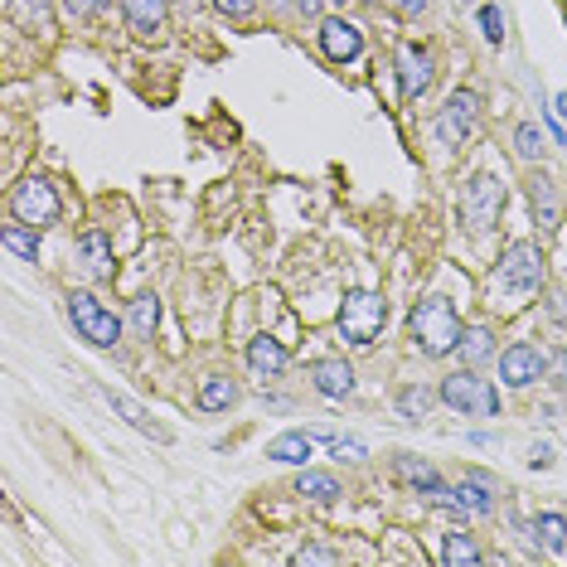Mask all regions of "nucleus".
<instances>
[{
	"label": "nucleus",
	"instance_id": "nucleus-1",
	"mask_svg": "<svg viewBox=\"0 0 567 567\" xmlns=\"http://www.w3.org/2000/svg\"><path fill=\"white\" fill-rule=\"evenodd\" d=\"M408 335L427 359H446V354L461 349L466 325H461V315H456V306H451L446 296H422L408 315Z\"/></svg>",
	"mask_w": 567,
	"mask_h": 567
},
{
	"label": "nucleus",
	"instance_id": "nucleus-2",
	"mask_svg": "<svg viewBox=\"0 0 567 567\" xmlns=\"http://www.w3.org/2000/svg\"><path fill=\"white\" fill-rule=\"evenodd\" d=\"M383 320H388V301L378 291H349L345 306H340V340L354 349H369L383 335Z\"/></svg>",
	"mask_w": 567,
	"mask_h": 567
},
{
	"label": "nucleus",
	"instance_id": "nucleus-3",
	"mask_svg": "<svg viewBox=\"0 0 567 567\" xmlns=\"http://www.w3.org/2000/svg\"><path fill=\"white\" fill-rule=\"evenodd\" d=\"M490 282H495L500 296H529V291H538L543 286V252H538V243H529V238L509 243Z\"/></svg>",
	"mask_w": 567,
	"mask_h": 567
},
{
	"label": "nucleus",
	"instance_id": "nucleus-4",
	"mask_svg": "<svg viewBox=\"0 0 567 567\" xmlns=\"http://www.w3.org/2000/svg\"><path fill=\"white\" fill-rule=\"evenodd\" d=\"M437 393H441V403L456 408L461 417H500V388H495L490 378H480L475 369L446 374Z\"/></svg>",
	"mask_w": 567,
	"mask_h": 567
},
{
	"label": "nucleus",
	"instance_id": "nucleus-5",
	"mask_svg": "<svg viewBox=\"0 0 567 567\" xmlns=\"http://www.w3.org/2000/svg\"><path fill=\"white\" fill-rule=\"evenodd\" d=\"M68 320H73V330L97 349H112L117 340H122V330H126L122 315L107 311L93 291H73V296H68Z\"/></svg>",
	"mask_w": 567,
	"mask_h": 567
},
{
	"label": "nucleus",
	"instance_id": "nucleus-6",
	"mask_svg": "<svg viewBox=\"0 0 567 567\" xmlns=\"http://www.w3.org/2000/svg\"><path fill=\"white\" fill-rule=\"evenodd\" d=\"M504 214V180L500 175H475L466 194H461V223L471 228L475 238H485Z\"/></svg>",
	"mask_w": 567,
	"mask_h": 567
},
{
	"label": "nucleus",
	"instance_id": "nucleus-7",
	"mask_svg": "<svg viewBox=\"0 0 567 567\" xmlns=\"http://www.w3.org/2000/svg\"><path fill=\"white\" fill-rule=\"evenodd\" d=\"M10 214L20 223H30V228H49V223H59L63 204H59V189L49 185L44 175H30V180H20L15 194H10Z\"/></svg>",
	"mask_w": 567,
	"mask_h": 567
},
{
	"label": "nucleus",
	"instance_id": "nucleus-8",
	"mask_svg": "<svg viewBox=\"0 0 567 567\" xmlns=\"http://www.w3.org/2000/svg\"><path fill=\"white\" fill-rule=\"evenodd\" d=\"M475 131H480V93H471V88H456V93L446 97V107L437 112L441 146H466Z\"/></svg>",
	"mask_w": 567,
	"mask_h": 567
},
{
	"label": "nucleus",
	"instance_id": "nucleus-9",
	"mask_svg": "<svg viewBox=\"0 0 567 567\" xmlns=\"http://www.w3.org/2000/svg\"><path fill=\"white\" fill-rule=\"evenodd\" d=\"M315 34H320V54L330 63H354L364 54V30L354 20H345V15H325Z\"/></svg>",
	"mask_w": 567,
	"mask_h": 567
},
{
	"label": "nucleus",
	"instance_id": "nucleus-10",
	"mask_svg": "<svg viewBox=\"0 0 567 567\" xmlns=\"http://www.w3.org/2000/svg\"><path fill=\"white\" fill-rule=\"evenodd\" d=\"M500 378L509 388H529L538 378H548V354L534 349L529 340H514V345L500 354Z\"/></svg>",
	"mask_w": 567,
	"mask_h": 567
},
{
	"label": "nucleus",
	"instance_id": "nucleus-11",
	"mask_svg": "<svg viewBox=\"0 0 567 567\" xmlns=\"http://www.w3.org/2000/svg\"><path fill=\"white\" fill-rule=\"evenodd\" d=\"M432 83H437V63H432V54H427L422 44H403V49H398V88H403V97L417 102Z\"/></svg>",
	"mask_w": 567,
	"mask_h": 567
},
{
	"label": "nucleus",
	"instance_id": "nucleus-12",
	"mask_svg": "<svg viewBox=\"0 0 567 567\" xmlns=\"http://www.w3.org/2000/svg\"><path fill=\"white\" fill-rule=\"evenodd\" d=\"M107 403H112V412H117V417H122L126 427H136V432H141V437L160 441V446H165V441H175V432H170V427H165V422H156V417H151V412L141 408V403H136V398H126V393H112V388H107Z\"/></svg>",
	"mask_w": 567,
	"mask_h": 567
},
{
	"label": "nucleus",
	"instance_id": "nucleus-13",
	"mask_svg": "<svg viewBox=\"0 0 567 567\" xmlns=\"http://www.w3.org/2000/svg\"><path fill=\"white\" fill-rule=\"evenodd\" d=\"M311 383L320 398H349L354 393V369H349V359H315Z\"/></svg>",
	"mask_w": 567,
	"mask_h": 567
},
{
	"label": "nucleus",
	"instance_id": "nucleus-14",
	"mask_svg": "<svg viewBox=\"0 0 567 567\" xmlns=\"http://www.w3.org/2000/svg\"><path fill=\"white\" fill-rule=\"evenodd\" d=\"M286 364H291V354H286L282 340H272V335H257L248 340V369L262 378H282Z\"/></svg>",
	"mask_w": 567,
	"mask_h": 567
},
{
	"label": "nucleus",
	"instance_id": "nucleus-15",
	"mask_svg": "<svg viewBox=\"0 0 567 567\" xmlns=\"http://www.w3.org/2000/svg\"><path fill=\"white\" fill-rule=\"evenodd\" d=\"M393 475L403 480V485H412L417 495H437L441 490V475L432 461H422V456H412V451H403L398 461H393Z\"/></svg>",
	"mask_w": 567,
	"mask_h": 567
},
{
	"label": "nucleus",
	"instance_id": "nucleus-16",
	"mask_svg": "<svg viewBox=\"0 0 567 567\" xmlns=\"http://www.w3.org/2000/svg\"><path fill=\"white\" fill-rule=\"evenodd\" d=\"M315 451V432H282V437L267 441V456L282 461V466H306Z\"/></svg>",
	"mask_w": 567,
	"mask_h": 567
},
{
	"label": "nucleus",
	"instance_id": "nucleus-17",
	"mask_svg": "<svg viewBox=\"0 0 567 567\" xmlns=\"http://www.w3.org/2000/svg\"><path fill=\"white\" fill-rule=\"evenodd\" d=\"M122 15L141 39H151V34L165 30V0H122Z\"/></svg>",
	"mask_w": 567,
	"mask_h": 567
},
{
	"label": "nucleus",
	"instance_id": "nucleus-18",
	"mask_svg": "<svg viewBox=\"0 0 567 567\" xmlns=\"http://www.w3.org/2000/svg\"><path fill=\"white\" fill-rule=\"evenodd\" d=\"M529 204H534V223L548 233V228H558V189H553V180L538 170L534 180H529Z\"/></svg>",
	"mask_w": 567,
	"mask_h": 567
},
{
	"label": "nucleus",
	"instance_id": "nucleus-19",
	"mask_svg": "<svg viewBox=\"0 0 567 567\" xmlns=\"http://www.w3.org/2000/svg\"><path fill=\"white\" fill-rule=\"evenodd\" d=\"M296 495H301V500H315V504H335L345 490H340V480H335L330 471L301 466V475H296Z\"/></svg>",
	"mask_w": 567,
	"mask_h": 567
},
{
	"label": "nucleus",
	"instance_id": "nucleus-20",
	"mask_svg": "<svg viewBox=\"0 0 567 567\" xmlns=\"http://www.w3.org/2000/svg\"><path fill=\"white\" fill-rule=\"evenodd\" d=\"M204 412H228L233 403H238V383L228 374H209L204 383H199V398H194Z\"/></svg>",
	"mask_w": 567,
	"mask_h": 567
},
{
	"label": "nucleus",
	"instance_id": "nucleus-21",
	"mask_svg": "<svg viewBox=\"0 0 567 567\" xmlns=\"http://www.w3.org/2000/svg\"><path fill=\"white\" fill-rule=\"evenodd\" d=\"M78 252H83V262H88L93 277H112V238H107L102 228H88V233L78 238Z\"/></svg>",
	"mask_w": 567,
	"mask_h": 567
},
{
	"label": "nucleus",
	"instance_id": "nucleus-22",
	"mask_svg": "<svg viewBox=\"0 0 567 567\" xmlns=\"http://www.w3.org/2000/svg\"><path fill=\"white\" fill-rule=\"evenodd\" d=\"M0 243H5V252H15V257H25V262H39V228H30V223H5L0 228Z\"/></svg>",
	"mask_w": 567,
	"mask_h": 567
},
{
	"label": "nucleus",
	"instance_id": "nucleus-23",
	"mask_svg": "<svg viewBox=\"0 0 567 567\" xmlns=\"http://www.w3.org/2000/svg\"><path fill=\"white\" fill-rule=\"evenodd\" d=\"M126 325L141 335V340H151L156 335V325H160V301L151 296V291H141L131 306H126Z\"/></svg>",
	"mask_w": 567,
	"mask_h": 567
},
{
	"label": "nucleus",
	"instance_id": "nucleus-24",
	"mask_svg": "<svg viewBox=\"0 0 567 567\" xmlns=\"http://www.w3.org/2000/svg\"><path fill=\"white\" fill-rule=\"evenodd\" d=\"M441 393H432V388H422V383H408L403 393H398V412H403V422H422L427 412H432V403H437Z\"/></svg>",
	"mask_w": 567,
	"mask_h": 567
},
{
	"label": "nucleus",
	"instance_id": "nucleus-25",
	"mask_svg": "<svg viewBox=\"0 0 567 567\" xmlns=\"http://www.w3.org/2000/svg\"><path fill=\"white\" fill-rule=\"evenodd\" d=\"M514 151H519V160L538 165V160H543V151H548V136H543V126H538V122H519V126H514Z\"/></svg>",
	"mask_w": 567,
	"mask_h": 567
},
{
	"label": "nucleus",
	"instance_id": "nucleus-26",
	"mask_svg": "<svg viewBox=\"0 0 567 567\" xmlns=\"http://www.w3.org/2000/svg\"><path fill=\"white\" fill-rule=\"evenodd\" d=\"M490 354H495V335H490L485 325H466V335H461V359L475 369V364H485Z\"/></svg>",
	"mask_w": 567,
	"mask_h": 567
},
{
	"label": "nucleus",
	"instance_id": "nucleus-27",
	"mask_svg": "<svg viewBox=\"0 0 567 567\" xmlns=\"http://www.w3.org/2000/svg\"><path fill=\"white\" fill-rule=\"evenodd\" d=\"M534 534H543V548H548V553H567V519L563 514L543 509L534 519Z\"/></svg>",
	"mask_w": 567,
	"mask_h": 567
},
{
	"label": "nucleus",
	"instance_id": "nucleus-28",
	"mask_svg": "<svg viewBox=\"0 0 567 567\" xmlns=\"http://www.w3.org/2000/svg\"><path fill=\"white\" fill-rule=\"evenodd\" d=\"M441 563H446V567L485 563V553L471 543V534H446V543H441Z\"/></svg>",
	"mask_w": 567,
	"mask_h": 567
},
{
	"label": "nucleus",
	"instance_id": "nucleus-29",
	"mask_svg": "<svg viewBox=\"0 0 567 567\" xmlns=\"http://www.w3.org/2000/svg\"><path fill=\"white\" fill-rule=\"evenodd\" d=\"M10 10H15V20H20V25H39V30H49V25H54V15H49V5H44V0H15Z\"/></svg>",
	"mask_w": 567,
	"mask_h": 567
},
{
	"label": "nucleus",
	"instance_id": "nucleus-30",
	"mask_svg": "<svg viewBox=\"0 0 567 567\" xmlns=\"http://www.w3.org/2000/svg\"><path fill=\"white\" fill-rule=\"evenodd\" d=\"M291 563H296V567H330V563H335V553H330V548H320V543H301V548L291 553Z\"/></svg>",
	"mask_w": 567,
	"mask_h": 567
},
{
	"label": "nucleus",
	"instance_id": "nucleus-31",
	"mask_svg": "<svg viewBox=\"0 0 567 567\" xmlns=\"http://www.w3.org/2000/svg\"><path fill=\"white\" fill-rule=\"evenodd\" d=\"M480 30H485V39H490V44H504V15H500V5H480Z\"/></svg>",
	"mask_w": 567,
	"mask_h": 567
},
{
	"label": "nucleus",
	"instance_id": "nucleus-32",
	"mask_svg": "<svg viewBox=\"0 0 567 567\" xmlns=\"http://www.w3.org/2000/svg\"><path fill=\"white\" fill-rule=\"evenodd\" d=\"M219 15H228V20H243V15H252L257 10V0H209Z\"/></svg>",
	"mask_w": 567,
	"mask_h": 567
},
{
	"label": "nucleus",
	"instance_id": "nucleus-33",
	"mask_svg": "<svg viewBox=\"0 0 567 567\" xmlns=\"http://www.w3.org/2000/svg\"><path fill=\"white\" fill-rule=\"evenodd\" d=\"M330 446H335V456H340V461H364V441H359V437H335Z\"/></svg>",
	"mask_w": 567,
	"mask_h": 567
},
{
	"label": "nucleus",
	"instance_id": "nucleus-34",
	"mask_svg": "<svg viewBox=\"0 0 567 567\" xmlns=\"http://www.w3.org/2000/svg\"><path fill=\"white\" fill-rule=\"evenodd\" d=\"M548 378H553L558 388H567V349H553V354H548Z\"/></svg>",
	"mask_w": 567,
	"mask_h": 567
},
{
	"label": "nucleus",
	"instance_id": "nucleus-35",
	"mask_svg": "<svg viewBox=\"0 0 567 567\" xmlns=\"http://www.w3.org/2000/svg\"><path fill=\"white\" fill-rule=\"evenodd\" d=\"M529 466H534V471H548V466H553V446H529Z\"/></svg>",
	"mask_w": 567,
	"mask_h": 567
},
{
	"label": "nucleus",
	"instance_id": "nucleus-36",
	"mask_svg": "<svg viewBox=\"0 0 567 567\" xmlns=\"http://www.w3.org/2000/svg\"><path fill=\"white\" fill-rule=\"evenodd\" d=\"M107 0H63V10L68 15H93V10H102Z\"/></svg>",
	"mask_w": 567,
	"mask_h": 567
},
{
	"label": "nucleus",
	"instance_id": "nucleus-37",
	"mask_svg": "<svg viewBox=\"0 0 567 567\" xmlns=\"http://www.w3.org/2000/svg\"><path fill=\"white\" fill-rule=\"evenodd\" d=\"M548 315H553V320H558V325L567 330V291H558V296L548 301Z\"/></svg>",
	"mask_w": 567,
	"mask_h": 567
},
{
	"label": "nucleus",
	"instance_id": "nucleus-38",
	"mask_svg": "<svg viewBox=\"0 0 567 567\" xmlns=\"http://www.w3.org/2000/svg\"><path fill=\"white\" fill-rule=\"evenodd\" d=\"M393 5H398L403 15H422V10H427V0H393Z\"/></svg>",
	"mask_w": 567,
	"mask_h": 567
},
{
	"label": "nucleus",
	"instance_id": "nucleus-39",
	"mask_svg": "<svg viewBox=\"0 0 567 567\" xmlns=\"http://www.w3.org/2000/svg\"><path fill=\"white\" fill-rule=\"evenodd\" d=\"M296 10H301V15H320V10H325V0H296Z\"/></svg>",
	"mask_w": 567,
	"mask_h": 567
},
{
	"label": "nucleus",
	"instance_id": "nucleus-40",
	"mask_svg": "<svg viewBox=\"0 0 567 567\" xmlns=\"http://www.w3.org/2000/svg\"><path fill=\"white\" fill-rule=\"evenodd\" d=\"M553 117H558V122L567 126V93H558V97H553Z\"/></svg>",
	"mask_w": 567,
	"mask_h": 567
},
{
	"label": "nucleus",
	"instance_id": "nucleus-41",
	"mask_svg": "<svg viewBox=\"0 0 567 567\" xmlns=\"http://www.w3.org/2000/svg\"><path fill=\"white\" fill-rule=\"evenodd\" d=\"M267 5H277V10H282V5H291V0H267Z\"/></svg>",
	"mask_w": 567,
	"mask_h": 567
},
{
	"label": "nucleus",
	"instance_id": "nucleus-42",
	"mask_svg": "<svg viewBox=\"0 0 567 567\" xmlns=\"http://www.w3.org/2000/svg\"><path fill=\"white\" fill-rule=\"evenodd\" d=\"M194 5H199V0H185V10H194Z\"/></svg>",
	"mask_w": 567,
	"mask_h": 567
}]
</instances>
